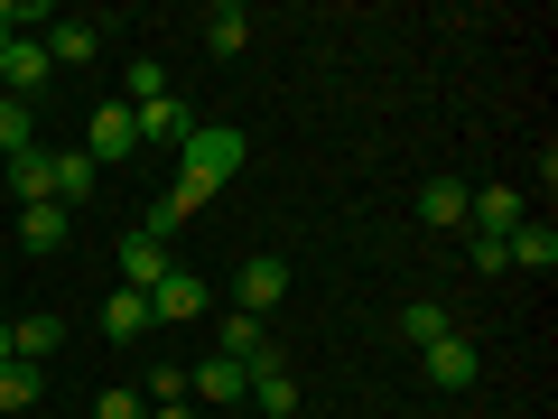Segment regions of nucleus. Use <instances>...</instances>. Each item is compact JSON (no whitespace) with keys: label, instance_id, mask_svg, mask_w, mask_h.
<instances>
[{"label":"nucleus","instance_id":"obj_25","mask_svg":"<svg viewBox=\"0 0 558 419\" xmlns=\"http://www.w3.org/2000/svg\"><path fill=\"white\" fill-rule=\"evenodd\" d=\"M121 94H131V112H140V103H168V65H159V57H131Z\"/></svg>","mask_w":558,"mask_h":419},{"label":"nucleus","instance_id":"obj_23","mask_svg":"<svg viewBox=\"0 0 558 419\" xmlns=\"http://www.w3.org/2000/svg\"><path fill=\"white\" fill-rule=\"evenodd\" d=\"M0 178H10V196H20V205H47V149H20V159H0Z\"/></svg>","mask_w":558,"mask_h":419},{"label":"nucleus","instance_id":"obj_12","mask_svg":"<svg viewBox=\"0 0 558 419\" xmlns=\"http://www.w3.org/2000/svg\"><path fill=\"white\" fill-rule=\"evenodd\" d=\"M47 65H84V57H94V47H102V20H47Z\"/></svg>","mask_w":558,"mask_h":419},{"label":"nucleus","instance_id":"obj_18","mask_svg":"<svg viewBox=\"0 0 558 419\" xmlns=\"http://www.w3.org/2000/svg\"><path fill=\"white\" fill-rule=\"evenodd\" d=\"M102 336H112V345L149 336V299H140V289H112V299H102Z\"/></svg>","mask_w":558,"mask_h":419},{"label":"nucleus","instance_id":"obj_4","mask_svg":"<svg viewBox=\"0 0 558 419\" xmlns=\"http://www.w3.org/2000/svg\"><path fill=\"white\" fill-rule=\"evenodd\" d=\"M242 400H252L260 419H299V382H289V363H279V345H270V355L252 363V373H242Z\"/></svg>","mask_w":558,"mask_h":419},{"label":"nucleus","instance_id":"obj_24","mask_svg":"<svg viewBox=\"0 0 558 419\" xmlns=\"http://www.w3.org/2000/svg\"><path fill=\"white\" fill-rule=\"evenodd\" d=\"M38 392H47V373H38V363H20V355L0 363V410H28Z\"/></svg>","mask_w":558,"mask_h":419},{"label":"nucleus","instance_id":"obj_29","mask_svg":"<svg viewBox=\"0 0 558 419\" xmlns=\"http://www.w3.org/2000/svg\"><path fill=\"white\" fill-rule=\"evenodd\" d=\"M149 419H196V400H159V410H149Z\"/></svg>","mask_w":558,"mask_h":419},{"label":"nucleus","instance_id":"obj_16","mask_svg":"<svg viewBox=\"0 0 558 419\" xmlns=\"http://www.w3.org/2000/svg\"><path fill=\"white\" fill-rule=\"evenodd\" d=\"M65 345V318H10V355L20 363H47Z\"/></svg>","mask_w":558,"mask_h":419},{"label":"nucleus","instance_id":"obj_20","mask_svg":"<svg viewBox=\"0 0 558 419\" xmlns=\"http://www.w3.org/2000/svg\"><path fill=\"white\" fill-rule=\"evenodd\" d=\"M20 149H38V103L0 94V159H20Z\"/></svg>","mask_w":558,"mask_h":419},{"label":"nucleus","instance_id":"obj_8","mask_svg":"<svg viewBox=\"0 0 558 419\" xmlns=\"http://www.w3.org/2000/svg\"><path fill=\"white\" fill-rule=\"evenodd\" d=\"M84 196H94V159H84V149H47V205L75 215Z\"/></svg>","mask_w":558,"mask_h":419},{"label":"nucleus","instance_id":"obj_17","mask_svg":"<svg viewBox=\"0 0 558 419\" xmlns=\"http://www.w3.org/2000/svg\"><path fill=\"white\" fill-rule=\"evenodd\" d=\"M205 47H215V57H242V47H252V10H242V0L205 10Z\"/></svg>","mask_w":558,"mask_h":419},{"label":"nucleus","instance_id":"obj_7","mask_svg":"<svg viewBox=\"0 0 558 419\" xmlns=\"http://www.w3.org/2000/svg\"><path fill=\"white\" fill-rule=\"evenodd\" d=\"M112 252H121V289H140V299L168 279V242H159V234H121Z\"/></svg>","mask_w":558,"mask_h":419},{"label":"nucleus","instance_id":"obj_3","mask_svg":"<svg viewBox=\"0 0 558 419\" xmlns=\"http://www.w3.org/2000/svg\"><path fill=\"white\" fill-rule=\"evenodd\" d=\"M140 149V121H131V103H94V121H84V159L94 168H121Z\"/></svg>","mask_w":558,"mask_h":419},{"label":"nucleus","instance_id":"obj_26","mask_svg":"<svg viewBox=\"0 0 558 419\" xmlns=\"http://www.w3.org/2000/svg\"><path fill=\"white\" fill-rule=\"evenodd\" d=\"M140 400H149V410H159V400H186V363H159V373L140 382Z\"/></svg>","mask_w":558,"mask_h":419},{"label":"nucleus","instance_id":"obj_15","mask_svg":"<svg viewBox=\"0 0 558 419\" xmlns=\"http://www.w3.org/2000/svg\"><path fill=\"white\" fill-rule=\"evenodd\" d=\"M215 355H223V363H242V373H252V363L270 355V326H260V318H223V326H215Z\"/></svg>","mask_w":558,"mask_h":419},{"label":"nucleus","instance_id":"obj_28","mask_svg":"<svg viewBox=\"0 0 558 419\" xmlns=\"http://www.w3.org/2000/svg\"><path fill=\"white\" fill-rule=\"evenodd\" d=\"M465 261H475L484 279H494V271H512V261H502V242H494V234H465Z\"/></svg>","mask_w":558,"mask_h":419},{"label":"nucleus","instance_id":"obj_22","mask_svg":"<svg viewBox=\"0 0 558 419\" xmlns=\"http://www.w3.org/2000/svg\"><path fill=\"white\" fill-rule=\"evenodd\" d=\"M400 336H410L418 355H428V345H438V336H457V318H447L438 299H410V308H400Z\"/></svg>","mask_w":558,"mask_h":419},{"label":"nucleus","instance_id":"obj_14","mask_svg":"<svg viewBox=\"0 0 558 419\" xmlns=\"http://www.w3.org/2000/svg\"><path fill=\"white\" fill-rule=\"evenodd\" d=\"M475 373H484V363H475V345H465V336H438V345H428V382H438V392H465Z\"/></svg>","mask_w":558,"mask_h":419},{"label":"nucleus","instance_id":"obj_30","mask_svg":"<svg viewBox=\"0 0 558 419\" xmlns=\"http://www.w3.org/2000/svg\"><path fill=\"white\" fill-rule=\"evenodd\" d=\"M0 363H10V318H0Z\"/></svg>","mask_w":558,"mask_h":419},{"label":"nucleus","instance_id":"obj_5","mask_svg":"<svg viewBox=\"0 0 558 419\" xmlns=\"http://www.w3.org/2000/svg\"><path fill=\"white\" fill-rule=\"evenodd\" d=\"M205 299H215V289H205L196 271H168L159 289H149V326H196V318H205Z\"/></svg>","mask_w":558,"mask_h":419},{"label":"nucleus","instance_id":"obj_11","mask_svg":"<svg viewBox=\"0 0 558 419\" xmlns=\"http://www.w3.org/2000/svg\"><path fill=\"white\" fill-rule=\"evenodd\" d=\"M47 75H57V65H47V47H38V38L0 47V94H20V103H28V94H38V84H47Z\"/></svg>","mask_w":558,"mask_h":419},{"label":"nucleus","instance_id":"obj_27","mask_svg":"<svg viewBox=\"0 0 558 419\" xmlns=\"http://www.w3.org/2000/svg\"><path fill=\"white\" fill-rule=\"evenodd\" d=\"M94 419H149V400L140 392H94Z\"/></svg>","mask_w":558,"mask_h":419},{"label":"nucleus","instance_id":"obj_2","mask_svg":"<svg viewBox=\"0 0 558 419\" xmlns=\"http://www.w3.org/2000/svg\"><path fill=\"white\" fill-rule=\"evenodd\" d=\"M279 299H289V261H279V252H252V261L233 271V318H260V326H270Z\"/></svg>","mask_w":558,"mask_h":419},{"label":"nucleus","instance_id":"obj_1","mask_svg":"<svg viewBox=\"0 0 558 419\" xmlns=\"http://www.w3.org/2000/svg\"><path fill=\"white\" fill-rule=\"evenodd\" d=\"M223 178H242V131H223V121H196V131H186V149H178V187H168L159 205H149V224H140V234H178L186 215H196L205 196H215Z\"/></svg>","mask_w":558,"mask_h":419},{"label":"nucleus","instance_id":"obj_6","mask_svg":"<svg viewBox=\"0 0 558 419\" xmlns=\"http://www.w3.org/2000/svg\"><path fill=\"white\" fill-rule=\"evenodd\" d=\"M502 261H512V271H539V279H549V271H558V224H549V215H521L512 234H502Z\"/></svg>","mask_w":558,"mask_h":419},{"label":"nucleus","instance_id":"obj_19","mask_svg":"<svg viewBox=\"0 0 558 419\" xmlns=\"http://www.w3.org/2000/svg\"><path fill=\"white\" fill-rule=\"evenodd\" d=\"M65 234H75V215H65V205H20V242H28V252H57Z\"/></svg>","mask_w":558,"mask_h":419},{"label":"nucleus","instance_id":"obj_10","mask_svg":"<svg viewBox=\"0 0 558 419\" xmlns=\"http://www.w3.org/2000/svg\"><path fill=\"white\" fill-rule=\"evenodd\" d=\"M531 215V196H521V187H475V205H465V224H475V234H512V224Z\"/></svg>","mask_w":558,"mask_h":419},{"label":"nucleus","instance_id":"obj_13","mask_svg":"<svg viewBox=\"0 0 558 419\" xmlns=\"http://www.w3.org/2000/svg\"><path fill=\"white\" fill-rule=\"evenodd\" d=\"M140 140H159V149H186V131H196V112H186V103L178 94H168V103H140Z\"/></svg>","mask_w":558,"mask_h":419},{"label":"nucleus","instance_id":"obj_21","mask_svg":"<svg viewBox=\"0 0 558 419\" xmlns=\"http://www.w3.org/2000/svg\"><path fill=\"white\" fill-rule=\"evenodd\" d=\"M186 400H242V363H223V355H205L196 373H186Z\"/></svg>","mask_w":558,"mask_h":419},{"label":"nucleus","instance_id":"obj_9","mask_svg":"<svg viewBox=\"0 0 558 419\" xmlns=\"http://www.w3.org/2000/svg\"><path fill=\"white\" fill-rule=\"evenodd\" d=\"M465 205H475V187H465V178H428V187H418V224H428V234H457Z\"/></svg>","mask_w":558,"mask_h":419}]
</instances>
